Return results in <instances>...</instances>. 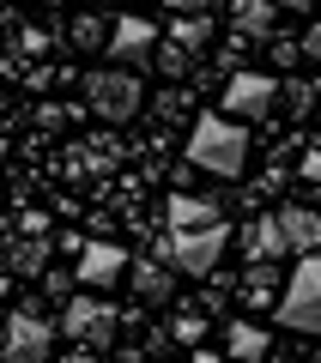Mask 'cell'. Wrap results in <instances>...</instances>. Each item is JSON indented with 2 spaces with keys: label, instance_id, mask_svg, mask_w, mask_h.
I'll return each instance as SVG.
<instances>
[{
  "label": "cell",
  "instance_id": "obj_1",
  "mask_svg": "<svg viewBox=\"0 0 321 363\" xmlns=\"http://www.w3.org/2000/svg\"><path fill=\"white\" fill-rule=\"evenodd\" d=\"M188 164L206 169V176H243L249 164V128L231 116H194V133H188Z\"/></svg>",
  "mask_w": 321,
  "mask_h": 363
},
{
  "label": "cell",
  "instance_id": "obj_2",
  "mask_svg": "<svg viewBox=\"0 0 321 363\" xmlns=\"http://www.w3.org/2000/svg\"><path fill=\"white\" fill-rule=\"evenodd\" d=\"M85 104H91L97 121L121 128V121H134L146 109V85H140V73H128V67H91L85 73Z\"/></svg>",
  "mask_w": 321,
  "mask_h": 363
},
{
  "label": "cell",
  "instance_id": "obj_3",
  "mask_svg": "<svg viewBox=\"0 0 321 363\" xmlns=\"http://www.w3.org/2000/svg\"><path fill=\"white\" fill-rule=\"evenodd\" d=\"M279 327L321 339V255H303V260H297L291 285H285V297H279Z\"/></svg>",
  "mask_w": 321,
  "mask_h": 363
},
{
  "label": "cell",
  "instance_id": "obj_4",
  "mask_svg": "<svg viewBox=\"0 0 321 363\" xmlns=\"http://www.w3.org/2000/svg\"><path fill=\"white\" fill-rule=\"evenodd\" d=\"M61 333L73 345H85V351H109L116 333H121V309L116 303H97V297H73L61 309Z\"/></svg>",
  "mask_w": 321,
  "mask_h": 363
},
{
  "label": "cell",
  "instance_id": "obj_5",
  "mask_svg": "<svg viewBox=\"0 0 321 363\" xmlns=\"http://www.w3.org/2000/svg\"><path fill=\"white\" fill-rule=\"evenodd\" d=\"M231 248V224H212V230H188V236H170V242H158L152 255H164L176 272H188V279H206V272L219 267V255Z\"/></svg>",
  "mask_w": 321,
  "mask_h": 363
},
{
  "label": "cell",
  "instance_id": "obj_6",
  "mask_svg": "<svg viewBox=\"0 0 321 363\" xmlns=\"http://www.w3.org/2000/svg\"><path fill=\"white\" fill-rule=\"evenodd\" d=\"M158 49H164V37H158L152 18L140 13H121L116 30H109V67H128V73H140V67H158Z\"/></svg>",
  "mask_w": 321,
  "mask_h": 363
},
{
  "label": "cell",
  "instance_id": "obj_7",
  "mask_svg": "<svg viewBox=\"0 0 321 363\" xmlns=\"http://www.w3.org/2000/svg\"><path fill=\"white\" fill-rule=\"evenodd\" d=\"M55 351V327L37 309H13L0 321V357L6 363H43Z\"/></svg>",
  "mask_w": 321,
  "mask_h": 363
},
{
  "label": "cell",
  "instance_id": "obj_8",
  "mask_svg": "<svg viewBox=\"0 0 321 363\" xmlns=\"http://www.w3.org/2000/svg\"><path fill=\"white\" fill-rule=\"evenodd\" d=\"M273 104H279V79L273 73H231V85H224V109H231V121H261L273 116Z\"/></svg>",
  "mask_w": 321,
  "mask_h": 363
},
{
  "label": "cell",
  "instance_id": "obj_9",
  "mask_svg": "<svg viewBox=\"0 0 321 363\" xmlns=\"http://www.w3.org/2000/svg\"><path fill=\"white\" fill-rule=\"evenodd\" d=\"M121 272H128V248H116V242H85V248H79V260H73V279H79V285H91V291L116 285Z\"/></svg>",
  "mask_w": 321,
  "mask_h": 363
},
{
  "label": "cell",
  "instance_id": "obj_10",
  "mask_svg": "<svg viewBox=\"0 0 321 363\" xmlns=\"http://www.w3.org/2000/svg\"><path fill=\"white\" fill-rule=\"evenodd\" d=\"M231 30H236V43H273L279 37V0H236Z\"/></svg>",
  "mask_w": 321,
  "mask_h": 363
},
{
  "label": "cell",
  "instance_id": "obj_11",
  "mask_svg": "<svg viewBox=\"0 0 321 363\" xmlns=\"http://www.w3.org/2000/svg\"><path fill=\"white\" fill-rule=\"evenodd\" d=\"M279 236H285V255H321V212L309 206H279Z\"/></svg>",
  "mask_w": 321,
  "mask_h": 363
},
{
  "label": "cell",
  "instance_id": "obj_12",
  "mask_svg": "<svg viewBox=\"0 0 321 363\" xmlns=\"http://www.w3.org/2000/svg\"><path fill=\"white\" fill-rule=\"evenodd\" d=\"M134 297L140 303H170L176 297V267L164 255H134Z\"/></svg>",
  "mask_w": 321,
  "mask_h": 363
},
{
  "label": "cell",
  "instance_id": "obj_13",
  "mask_svg": "<svg viewBox=\"0 0 321 363\" xmlns=\"http://www.w3.org/2000/svg\"><path fill=\"white\" fill-rule=\"evenodd\" d=\"M164 218H170L176 236H188V230H212V224H224V206H219V200H206V194H176Z\"/></svg>",
  "mask_w": 321,
  "mask_h": 363
},
{
  "label": "cell",
  "instance_id": "obj_14",
  "mask_svg": "<svg viewBox=\"0 0 321 363\" xmlns=\"http://www.w3.org/2000/svg\"><path fill=\"white\" fill-rule=\"evenodd\" d=\"M243 255H249V267H267V260L285 255V236H279V218H273V212L243 230Z\"/></svg>",
  "mask_w": 321,
  "mask_h": 363
},
{
  "label": "cell",
  "instance_id": "obj_15",
  "mask_svg": "<svg viewBox=\"0 0 321 363\" xmlns=\"http://www.w3.org/2000/svg\"><path fill=\"white\" fill-rule=\"evenodd\" d=\"M109 30L116 25H103V13H73L67 18V43L73 49H109Z\"/></svg>",
  "mask_w": 321,
  "mask_h": 363
},
{
  "label": "cell",
  "instance_id": "obj_16",
  "mask_svg": "<svg viewBox=\"0 0 321 363\" xmlns=\"http://www.w3.org/2000/svg\"><path fill=\"white\" fill-rule=\"evenodd\" d=\"M243 297H249V309H279V272H273V260L267 267H249L243 272Z\"/></svg>",
  "mask_w": 321,
  "mask_h": 363
},
{
  "label": "cell",
  "instance_id": "obj_17",
  "mask_svg": "<svg viewBox=\"0 0 321 363\" xmlns=\"http://www.w3.org/2000/svg\"><path fill=\"white\" fill-rule=\"evenodd\" d=\"M170 43H176V49L182 55H194V61H200V49H206V43H212V18H176V25H170Z\"/></svg>",
  "mask_w": 321,
  "mask_h": 363
},
{
  "label": "cell",
  "instance_id": "obj_18",
  "mask_svg": "<svg viewBox=\"0 0 321 363\" xmlns=\"http://www.w3.org/2000/svg\"><path fill=\"white\" fill-rule=\"evenodd\" d=\"M146 109H152L158 121H188V116H194V91H188V85H164Z\"/></svg>",
  "mask_w": 321,
  "mask_h": 363
},
{
  "label": "cell",
  "instance_id": "obj_19",
  "mask_svg": "<svg viewBox=\"0 0 321 363\" xmlns=\"http://www.w3.org/2000/svg\"><path fill=\"white\" fill-rule=\"evenodd\" d=\"M224 345H231V357H236V363H255V357H267V333H261V327H249V321H231Z\"/></svg>",
  "mask_w": 321,
  "mask_h": 363
},
{
  "label": "cell",
  "instance_id": "obj_20",
  "mask_svg": "<svg viewBox=\"0 0 321 363\" xmlns=\"http://www.w3.org/2000/svg\"><path fill=\"white\" fill-rule=\"evenodd\" d=\"M6 267H13V272H25V279H31V272H43V267H49V242L37 236V242H18V248H6Z\"/></svg>",
  "mask_w": 321,
  "mask_h": 363
},
{
  "label": "cell",
  "instance_id": "obj_21",
  "mask_svg": "<svg viewBox=\"0 0 321 363\" xmlns=\"http://www.w3.org/2000/svg\"><path fill=\"white\" fill-rule=\"evenodd\" d=\"M116 157H121V145L109 140V133H97V140H85V145H79V169H109Z\"/></svg>",
  "mask_w": 321,
  "mask_h": 363
},
{
  "label": "cell",
  "instance_id": "obj_22",
  "mask_svg": "<svg viewBox=\"0 0 321 363\" xmlns=\"http://www.w3.org/2000/svg\"><path fill=\"white\" fill-rule=\"evenodd\" d=\"M188 67H194V55H182V49H176V43H170V37H164V49H158V73H164V79H170V85H182V73H188Z\"/></svg>",
  "mask_w": 321,
  "mask_h": 363
},
{
  "label": "cell",
  "instance_id": "obj_23",
  "mask_svg": "<svg viewBox=\"0 0 321 363\" xmlns=\"http://www.w3.org/2000/svg\"><path fill=\"white\" fill-rule=\"evenodd\" d=\"M170 339H182V345H200V339H206V309H188V315H176Z\"/></svg>",
  "mask_w": 321,
  "mask_h": 363
},
{
  "label": "cell",
  "instance_id": "obj_24",
  "mask_svg": "<svg viewBox=\"0 0 321 363\" xmlns=\"http://www.w3.org/2000/svg\"><path fill=\"white\" fill-rule=\"evenodd\" d=\"M285 104H291V116H309V104H315V85H309V79H291V85H285Z\"/></svg>",
  "mask_w": 321,
  "mask_h": 363
},
{
  "label": "cell",
  "instance_id": "obj_25",
  "mask_svg": "<svg viewBox=\"0 0 321 363\" xmlns=\"http://www.w3.org/2000/svg\"><path fill=\"white\" fill-rule=\"evenodd\" d=\"M273 61H279V67H297V61H303V43H291V37H273Z\"/></svg>",
  "mask_w": 321,
  "mask_h": 363
},
{
  "label": "cell",
  "instance_id": "obj_26",
  "mask_svg": "<svg viewBox=\"0 0 321 363\" xmlns=\"http://www.w3.org/2000/svg\"><path fill=\"white\" fill-rule=\"evenodd\" d=\"M297 43H303V61H321V18H315V25H309Z\"/></svg>",
  "mask_w": 321,
  "mask_h": 363
},
{
  "label": "cell",
  "instance_id": "obj_27",
  "mask_svg": "<svg viewBox=\"0 0 321 363\" xmlns=\"http://www.w3.org/2000/svg\"><path fill=\"white\" fill-rule=\"evenodd\" d=\"M164 6H170L176 18H200V13H206V0H164Z\"/></svg>",
  "mask_w": 321,
  "mask_h": 363
},
{
  "label": "cell",
  "instance_id": "obj_28",
  "mask_svg": "<svg viewBox=\"0 0 321 363\" xmlns=\"http://www.w3.org/2000/svg\"><path fill=\"white\" fill-rule=\"evenodd\" d=\"M321 0H279V13H315Z\"/></svg>",
  "mask_w": 321,
  "mask_h": 363
},
{
  "label": "cell",
  "instance_id": "obj_29",
  "mask_svg": "<svg viewBox=\"0 0 321 363\" xmlns=\"http://www.w3.org/2000/svg\"><path fill=\"white\" fill-rule=\"evenodd\" d=\"M61 363H97V351H85V345H73V351H67Z\"/></svg>",
  "mask_w": 321,
  "mask_h": 363
},
{
  "label": "cell",
  "instance_id": "obj_30",
  "mask_svg": "<svg viewBox=\"0 0 321 363\" xmlns=\"http://www.w3.org/2000/svg\"><path fill=\"white\" fill-rule=\"evenodd\" d=\"M303 176H309V182H321V152H309V157H303Z\"/></svg>",
  "mask_w": 321,
  "mask_h": 363
},
{
  "label": "cell",
  "instance_id": "obj_31",
  "mask_svg": "<svg viewBox=\"0 0 321 363\" xmlns=\"http://www.w3.org/2000/svg\"><path fill=\"white\" fill-rule=\"evenodd\" d=\"M116 363H146V351H121V357Z\"/></svg>",
  "mask_w": 321,
  "mask_h": 363
},
{
  "label": "cell",
  "instance_id": "obj_32",
  "mask_svg": "<svg viewBox=\"0 0 321 363\" xmlns=\"http://www.w3.org/2000/svg\"><path fill=\"white\" fill-rule=\"evenodd\" d=\"M194 363H219V357H212V351H194Z\"/></svg>",
  "mask_w": 321,
  "mask_h": 363
},
{
  "label": "cell",
  "instance_id": "obj_33",
  "mask_svg": "<svg viewBox=\"0 0 321 363\" xmlns=\"http://www.w3.org/2000/svg\"><path fill=\"white\" fill-rule=\"evenodd\" d=\"M37 6H61V0H37Z\"/></svg>",
  "mask_w": 321,
  "mask_h": 363
},
{
  "label": "cell",
  "instance_id": "obj_34",
  "mask_svg": "<svg viewBox=\"0 0 321 363\" xmlns=\"http://www.w3.org/2000/svg\"><path fill=\"white\" fill-rule=\"evenodd\" d=\"M315 363H321V351H315Z\"/></svg>",
  "mask_w": 321,
  "mask_h": 363
}]
</instances>
